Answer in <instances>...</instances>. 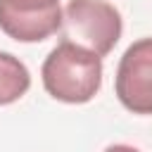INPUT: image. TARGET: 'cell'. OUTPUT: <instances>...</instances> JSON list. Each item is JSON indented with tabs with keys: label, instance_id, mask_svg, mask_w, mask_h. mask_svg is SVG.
I'll return each instance as SVG.
<instances>
[{
	"label": "cell",
	"instance_id": "cell-1",
	"mask_svg": "<svg viewBox=\"0 0 152 152\" xmlns=\"http://www.w3.org/2000/svg\"><path fill=\"white\" fill-rule=\"evenodd\" d=\"M40 76L48 95L59 102L83 104L93 100L102 86V57L62 40L45 57Z\"/></svg>",
	"mask_w": 152,
	"mask_h": 152
},
{
	"label": "cell",
	"instance_id": "cell-5",
	"mask_svg": "<svg viewBox=\"0 0 152 152\" xmlns=\"http://www.w3.org/2000/svg\"><path fill=\"white\" fill-rule=\"evenodd\" d=\"M28 88H31V74L26 64L19 57L0 50V104L17 102Z\"/></svg>",
	"mask_w": 152,
	"mask_h": 152
},
{
	"label": "cell",
	"instance_id": "cell-2",
	"mask_svg": "<svg viewBox=\"0 0 152 152\" xmlns=\"http://www.w3.org/2000/svg\"><path fill=\"white\" fill-rule=\"evenodd\" d=\"M121 14L104 0H69L62 12V38L97 57L114 50L121 38Z\"/></svg>",
	"mask_w": 152,
	"mask_h": 152
},
{
	"label": "cell",
	"instance_id": "cell-6",
	"mask_svg": "<svg viewBox=\"0 0 152 152\" xmlns=\"http://www.w3.org/2000/svg\"><path fill=\"white\" fill-rule=\"evenodd\" d=\"M104 152H140L138 147H131V145H109Z\"/></svg>",
	"mask_w": 152,
	"mask_h": 152
},
{
	"label": "cell",
	"instance_id": "cell-3",
	"mask_svg": "<svg viewBox=\"0 0 152 152\" xmlns=\"http://www.w3.org/2000/svg\"><path fill=\"white\" fill-rule=\"evenodd\" d=\"M114 90L133 114H152V38L131 43L119 59Z\"/></svg>",
	"mask_w": 152,
	"mask_h": 152
},
{
	"label": "cell",
	"instance_id": "cell-4",
	"mask_svg": "<svg viewBox=\"0 0 152 152\" xmlns=\"http://www.w3.org/2000/svg\"><path fill=\"white\" fill-rule=\"evenodd\" d=\"M0 28L19 43H40L62 28L59 0H0Z\"/></svg>",
	"mask_w": 152,
	"mask_h": 152
}]
</instances>
